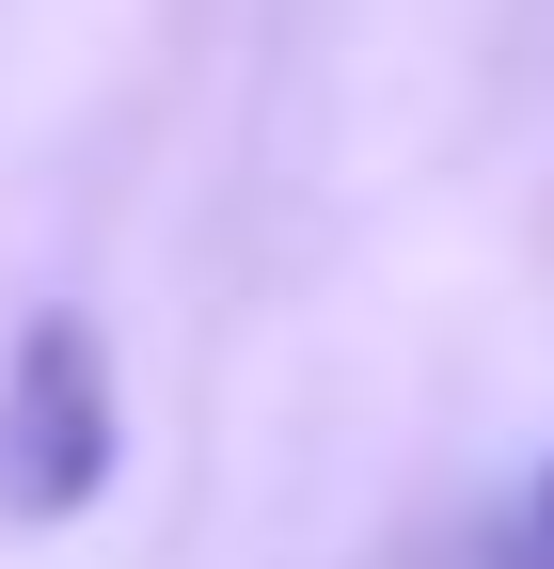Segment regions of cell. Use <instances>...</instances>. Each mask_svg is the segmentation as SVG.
<instances>
[{"instance_id":"1","label":"cell","mask_w":554,"mask_h":569,"mask_svg":"<svg viewBox=\"0 0 554 569\" xmlns=\"http://www.w3.org/2000/svg\"><path fill=\"white\" fill-rule=\"evenodd\" d=\"M127 459V396H111V332L80 301H32L0 348V522H80Z\"/></svg>"},{"instance_id":"2","label":"cell","mask_w":554,"mask_h":569,"mask_svg":"<svg viewBox=\"0 0 554 569\" xmlns=\"http://www.w3.org/2000/svg\"><path fill=\"white\" fill-rule=\"evenodd\" d=\"M538 569H554V475H538Z\"/></svg>"}]
</instances>
